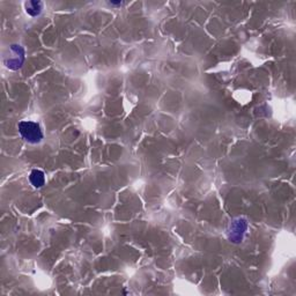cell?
<instances>
[{
    "instance_id": "obj_4",
    "label": "cell",
    "mask_w": 296,
    "mask_h": 296,
    "mask_svg": "<svg viewBox=\"0 0 296 296\" xmlns=\"http://www.w3.org/2000/svg\"><path fill=\"white\" fill-rule=\"evenodd\" d=\"M24 8L26 12L30 16H38L43 10V2L42 1H27L24 2Z\"/></svg>"
},
{
    "instance_id": "obj_1",
    "label": "cell",
    "mask_w": 296,
    "mask_h": 296,
    "mask_svg": "<svg viewBox=\"0 0 296 296\" xmlns=\"http://www.w3.org/2000/svg\"><path fill=\"white\" fill-rule=\"evenodd\" d=\"M17 128H19V132L22 139L26 140L27 143L33 144V145L40 144L44 138L43 130L36 122L22 121L19 123Z\"/></svg>"
},
{
    "instance_id": "obj_2",
    "label": "cell",
    "mask_w": 296,
    "mask_h": 296,
    "mask_svg": "<svg viewBox=\"0 0 296 296\" xmlns=\"http://www.w3.org/2000/svg\"><path fill=\"white\" fill-rule=\"evenodd\" d=\"M24 62V50L20 45H10L8 55H5L3 63L9 70H17L22 66Z\"/></svg>"
},
{
    "instance_id": "obj_3",
    "label": "cell",
    "mask_w": 296,
    "mask_h": 296,
    "mask_svg": "<svg viewBox=\"0 0 296 296\" xmlns=\"http://www.w3.org/2000/svg\"><path fill=\"white\" fill-rule=\"evenodd\" d=\"M230 227L231 229L229 230V238L232 239L234 242H239L243 238V234H244L246 230L248 223H246L245 220L237 219L232 221Z\"/></svg>"
},
{
    "instance_id": "obj_5",
    "label": "cell",
    "mask_w": 296,
    "mask_h": 296,
    "mask_svg": "<svg viewBox=\"0 0 296 296\" xmlns=\"http://www.w3.org/2000/svg\"><path fill=\"white\" fill-rule=\"evenodd\" d=\"M29 181L31 184L35 186V188H42L45 183L44 172L42 170H37V169H35V170L31 171V174L29 176Z\"/></svg>"
}]
</instances>
